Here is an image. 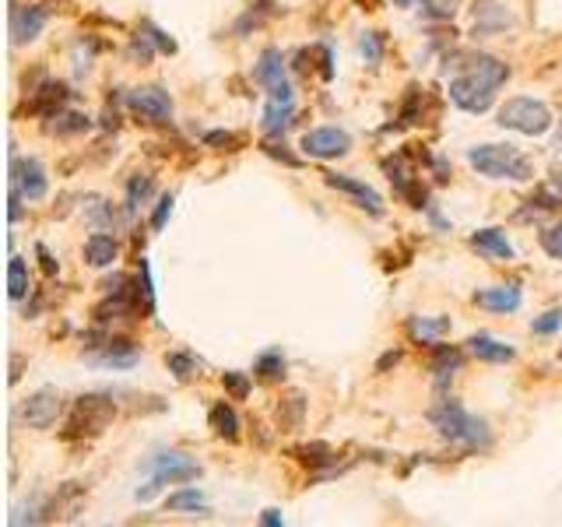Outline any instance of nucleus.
<instances>
[{"label":"nucleus","instance_id":"nucleus-10","mask_svg":"<svg viewBox=\"0 0 562 527\" xmlns=\"http://www.w3.org/2000/svg\"><path fill=\"white\" fill-rule=\"evenodd\" d=\"M46 28V11L35 7V4H22L11 11V43L15 46H25L32 39H39Z\"/></svg>","mask_w":562,"mask_h":527},{"label":"nucleus","instance_id":"nucleus-34","mask_svg":"<svg viewBox=\"0 0 562 527\" xmlns=\"http://www.w3.org/2000/svg\"><path fill=\"white\" fill-rule=\"evenodd\" d=\"M173 194H165L159 201V208H155V214H152V229H165V222H169V214H173Z\"/></svg>","mask_w":562,"mask_h":527},{"label":"nucleus","instance_id":"nucleus-13","mask_svg":"<svg viewBox=\"0 0 562 527\" xmlns=\"http://www.w3.org/2000/svg\"><path fill=\"white\" fill-rule=\"evenodd\" d=\"M323 184L330 186V190H341V194L355 197L359 208H366L370 214H383V201H380V194H376L373 186L359 184V180H351V176H338V173H323Z\"/></svg>","mask_w":562,"mask_h":527},{"label":"nucleus","instance_id":"nucleus-16","mask_svg":"<svg viewBox=\"0 0 562 527\" xmlns=\"http://www.w3.org/2000/svg\"><path fill=\"white\" fill-rule=\"evenodd\" d=\"M468 344H471V355L482 359V363H513V359H517V352H513L509 344L496 342V338H488V334H475Z\"/></svg>","mask_w":562,"mask_h":527},{"label":"nucleus","instance_id":"nucleus-17","mask_svg":"<svg viewBox=\"0 0 562 527\" xmlns=\"http://www.w3.org/2000/svg\"><path fill=\"white\" fill-rule=\"evenodd\" d=\"M450 331V320L447 316H436V320H426V316H411L408 320V338L419 344H436L439 334Z\"/></svg>","mask_w":562,"mask_h":527},{"label":"nucleus","instance_id":"nucleus-26","mask_svg":"<svg viewBox=\"0 0 562 527\" xmlns=\"http://www.w3.org/2000/svg\"><path fill=\"white\" fill-rule=\"evenodd\" d=\"M464 363V355L457 352V348H447V344H432V369L439 373V376H447L450 369H460Z\"/></svg>","mask_w":562,"mask_h":527},{"label":"nucleus","instance_id":"nucleus-2","mask_svg":"<svg viewBox=\"0 0 562 527\" xmlns=\"http://www.w3.org/2000/svg\"><path fill=\"white\" fill-rule=\"evenodd\" d=\"M429 419H432V425L439 429V436L450 440V443H471V447L488 443V429H485V422L471 419L457 401H443V404H436Z\"/></svg>","mask_w":562,"mask_h":527},{"label":"nucleus","instance_id":"nucleus-36","mask_svg":"<svg viewBox=\"0 0 562 527\" xmlns=\"http://www.w3.org/2000/svg\"><path fill=\"white\" fill-rule=\"evenodd\" d=\"M208 144H225L229 152H236V144H240V134H229V131H212L204 137Z\"/></svg>","mask_w":562,"mask_h":527},{"label":"nucleus","instance_id":"nucleus-4","mask_svg":"<svg viewBox=\"0 0 562 527\" xmlns=\"http://www.w3.org/2000/svg\"><path fill=\"white\" fill-rule=\"evenodd\" d=\"M116 415V404L106 394H84L74 401V412L67 419V436H95Z\"/></svg>","mask_w":562,"mask_h":527},{"label":"nucleus","instance_id":"nucleus-37","mask_svg":"<svg viewBox=\"0 0 562 527\" xmlns=\"http://www.w3.org/2000/svg\"><path fill=\"white\" fill-rule=\"evenodd\" d=\"M264 152H268L271 158H281L285 165H299V158H295L292 152L285 148V144H264Z\"/></svg>","mask_w":562,"mask_h":527},{"label":"nucleus","instance_id":"nucleus-12","mask_svg":"<svg viewBox=\"0 0 562 527\" xmlns=\"http://www.w3.org/2000/svg\"><path fill=\"white\" fill-rule=\"evenodd\" d=\"M131 109H134L137 116H144V120H152V124H165L169 116H173V103H169V92H162V88H137L131 92Z\"/></svg>","mask_w":562,"mask_h":527},{"label":"nucleus","instance_id":"nucleus-14","mask_svg":"<svg viewBox=\"0 0 562 527\" xmlns=\"http://www.w3.org/2000/svg\"><path fill=\"white\" fill-rule=\"evenodd\" d=\"M471 246L485 254L488 261H513V246H509V239L503 229H482V233H475L471 236Z\"/></svg>","mask_w":562,"mask_h":527},{"label":"nucleus","instance_id":"nucleus-27","mask_svg":"<svg viewBox=\"0 0 562 527\" xmlns=\"http://www.w3.org/2000/svg\"><path fill=\"white\" fill-rule=\"evenodd\" d=\"M257 373L264 376V380H278L281 373H285V355L278 352V348H271V352H264V355H257Z\"/></svg>","mask_w":562,"mask_h":527},{"label":"nucleus","instance_id":"nucleus-32","mask_svg":"<svg viewBox=\"0 0 562 527\" xmlns=\"http://www.w3.org/2000/svg\"><path fill=\"white\" fill-rule=\"evenodd\" d=\"M137 289H141V295H144V306H148V310H155V289H152V267H148V261H141V278H137Z\"/></svg>","mask_w":562,"mask_h":527},{"label":"nucleus","instance_id":"nucleus-35","mask_svg":"<svg viewBox=\"0 0 562 527\" xmlns=\"http://www.w3.org/2000/svg\"><path fill=\"white\" fill-rule=\"evenodd\" d=\"M64 124H56V134H74V131H88V116L71 113V116H60Z\"/></svg>","mask_w":562,"mask_h":527},{"label":"nucleus","instance_id":"nucleus-38","mask_svg":"<svg viewBox=\"0 0 562 527\" xmlns=\"http://www.w3.org/2000/svg\"><path fill=\"white\" fill-rule=\"evenodd\" d=\"M35 254H39V261H43V271H46V274H50V278H54V274H56V267H60V264L54 261V254H50V250H46V246H43V243H39V246H35Z\"/></svg>","mask_w":562,"mask_h":527},{"label":"nucleus","instance_id":"nucleus-21","mask_svg":"<svg viewBox=\"0 0 562 527\" xmlns=\"http://www.w3.org/2000/svg\"><path fill=\"white\" fill-rule=\"evenodd\" d=\"M471 75H478V78H485L492 88H499V85L509 78V67L503 60H496V56H475V60H471Z\"/></svg>","mask_w":562,"mask_h":527},{"label":"nucleus","instance_id":"nucleus-23","mask_svg":"<svg viewBox=\"0 0 562 527\" xmlns=\"http://www.w3.org/2000/svg\"><path fill=\"white\" fill-rule=\"evenodd\" d=\"M99 363L113 369H131L137 363V348L131 342H109V348L99 355Z\"/></svg>","mask_w":562,"mask_h":527},{"label":"nucleus","instance_id":"nucleus-31","mask_svg":"<svg viewBox=\"0 0 562 527\" xmlns=\"http://www.w3.org/2000/svg\"><path fill=\"white\" fill-rule=\"evenodd\" d=\"M559 327H562V310H548V313H541L535 323H531L535 334H556Z\"/></svg>","mask_w":562,"mask_h":527},{"label":"nucleus","instance_id":"nucleus-18","mask_svg":"<svg viewBox=\"0 0 562 527\" xmlns=\"http://www.w3.org/2000/svg\"><path fill=\"white\" fill-rule=\"evenodd\" d=\"M84 261L92 267H109L116 261V239L106 236V233H95V236L84 239Z\"/></svg>","mask_w":562,"mask_h":527},{"label":"nucleus","instance_id":"nucleus-29","mask_svg":"<svg viewBox=\"0 0 562 527\" xmlns=\"http://www.w3.org/2000/svg\"><path fill=\"white\" fill-rule=\"evenodd\" d=\"M541 250H545L552 261H562V222L548 225V229L541 233Z\"/></svg>","mask_w":562,"mask_h":527},{"label":"nucleus","instance_id":"nucleus-22","mask_svg":"<svg viewBox=\"0 0 562 527\" xmlns=\"http://www.w3.org/2000/svg\"><path fill=\"white\" fill-rule=\"evenodd\" d=\"M169 510H173V513H187V510H193V513H201V517L212 513L208 502H204V492H197V489H180V492H173V496H169Z\"/></svg>","mask_w":562,"mask_h":527},{"label":"nucleus","instance_id":"nucleus-30","mask_svg":"<svg viewBox=\"0 0 562 527\" xmlns=\"http://www.w3.org/2000/svg\"><path fill=\"white\" fill-rule=\"evenodd\" d=\"M165 366H169V373H176V380H190V376L197 373V363H193L190 355H183V352L165 355Z\"/></svg>","mask_w":562,"mask_h":527},{"label":"nucleus","instance_id":"nucleus-43","mask_svg":"<svg viewBox=\"0 0 562 527\" xmlns=\"http://www.w3.org/2000/svg\"><path fill=\"white\" fill-rule=\"evenodd\" d=\"M552 186H556V194H562V173L556 176V180H552Z\"/></svg>","mask_w":562,"mask_h":527},{"label":"nucleus","instance_id":"nucleus-44","mask_svg":"<svg viewBox=\"0 0 562 527\" xmlns=\"http://www.w3.org/2000/svg\"><path fill=\"white\" fill-rule=\"evenodd\" d=\"M398 4H408V0H398Z\"/></svg>","mask_w":562,"mask_h":527},{"label":"nucleus","instance_id":"nucleus-8","mask_svg":"<svg viewBox=\"0 0 562 527\" xmlns=\"http://www.w3.org/2000/svg\"><path fill=\"white\" fill-rule=\"evenodd\" d=\"M302 152L310 158H341L351 152V137L338 127H317L302 134Z\"/></svg>","mask_w":562,"mask_h":527},{"label":"nucleus","instance_id":"nucleus-15","mask_svg":"<svg viewBox=\"0 0 562 527\" xmlns=\"http://www.w3.org/2000/svg\"><path fill=\"white\" fill-rule=\"evenodd\" d=\"M475 303L482 306V310H492V313H513V310H520V289L517 285H503V289H485V292H475Z\"/></svg>","mask_w":562,"mask_h":527},{"label":"nucleus","instance_id":"nucleus-5","mask_svg":"<svg viewBox=\"0 0 562 527\" xmlns=\"http://www.w3.org/2000/svg\"><path fill=\"white\" fill-rule=\"evenodd\" d=\"M201 468L183 457V453H159L152 457V482L144 489H137V500H152L162 485H180V482H193Z\"/></svg>","mask_w":562,"mask_h":527},{"label":"nucleus","instance_id":"nucleus-41","mask_svg":"<svg viewBox=\"0 0 562 527\" xmlns=\"http://www.w3.org/2000/svg\"><path fill=\"white\" fill-rule=\"evenodd\" d=\"M261 524L264 527H281L285 524V517H281L278 510H264V513H261Z\"/></svg>","mask_w":562,"mask_h":527},{"label":"nucleus","instance_id":"nucleus-25","mask_svg":"<svg viewBox=\"0 0 562 527\" xmlns=\"http://www.w3.org/2000/svg\"><path fill=\"white\" fill-rule=\"evenodd\" d=\"M7 295H11L15 303L28 295V267H25V261H18V257L7 261Z\"/></svg>","mask_w":562,"mask_h":527},{"label":"nucleus","instance_id":"nucleus-28","mask_svg":"<svg viewBox=\"0 0 562 527\" xmlns=\"http://www.w3.org/2000/svg\"><path fill=\"white\" fill-rule=\"evenodd\" d=\"M152 190H155L152 176H141V173H137L134 180L127 184V211H134L141 201H148V197H152Z\"/></svg>","mask_w":562,"mask_h":527},{"label":"nucleus","instance_id":"nucleus-45","mask_svg":"<svg viewBox=\"0 0 562 527\" xmlns=\"http://www.w3.org/2000/svg\"><path fill=\"white\" fill-rule=\"evenodd\" d=\"M559 359H562V348H559Z\"/></svg>","mask_w":562,"mask_h":527},{"label":"nucleus","instance_id":"nucleus-6","mask_svg":"<svg viewBox=\"0 0 562 527\" xmlns=\"http://www.w3.org/2000/svg\"><path fill=\"white\" fill-rule=\"evenodd\" d=\"M492 99H496V88L478 75H471V71L450 81V103L457 109H464V113H485L492 105Z\"/></svg>","mask_w":562,"mask_h":527},{"label":"nucleus","instance_id":"nucleus-39","mask_svg":"<svg viewBox=\"0 0 562 527\" xmlns=\"http://www.w3.org/2000/svg\"><path fill=\"white\" fill-rule=\"evenodd\" d=\"M7 201H11V208H7L11 222H18V218H22V201H25V197H22V190H18V186H11V197H7Z\"/></svg>","mask_w":562,"mask_h":527},{"label":"nucleus","instance_id":"nucleus-9","mask_svg":"<svg viewBox=\"0 0 562 527\" xmlns=\"http://www.w3.org/2000/svg\"><path fill=\"white\" fill-rule=\"evenodd\" d=\"M253 78L261 81L271 92V99H281V103H292V88L285 81V64H281V50H264L261 53V64L253 71Z\"/></svg>","mask_w":562,"mask_h":527},{"label":"nucleus","instance_id":"nucleus-20","mask_svg":"<svg viewBox=\"0 0 562 527\" xmlns=\"http://www.w3.org/2000/svg\"><path fill=\"white\" fill-rule=\"evenodd\" d=\"M208 422H212V429L218 433V436H225V440H236L240 436V415L225 404V401H218L212 408V415H208Z\"/></svg>","mask_w":562,"mask_h":527},{"label":"nucleus","instance_id":"nucleus-24","mask_svg":"<svg viewBox=\"0 0 562 527\" xmlns=\"http://www.w3.org/2000/svg\"><path fill=\"white\" fill-rule=\"evenodd\" d=\"M292 124V103H281V99H271L264 109V131L268 134H281Z\"/></svg>","mask_w":562,"mask_h":527},{"label":"nucleus","instance_id":"nucleus-40","mask_svg":"<svg viewBox=\"0 0 562 527\" xmlns=\"http://www.w3.org/2000/svg\"><path fill=\"white\" fill-rule=\"evenodd\" d=\"M362 53H366L373 64L380 60V43H376V35H366V39H362Z\"/></svg>","mask_w":562,"mask_h":527},{"label":"nucleus","instance_id":"nucleus-1","mask_svg":"<svg viewBox=\"0 0 562 527\" xmlns=\"http://www.w3.org/2000/svg\"><path fill=\"white\" fill-rule=\"evenodd\" d=\"M468 162L488 180H531L535 165L509 144H478L468 152Z\"/></svg>","mask_w":562,"mask_h":527},{"label":"nucleus","instance_id":"nucleus-11","mask_svg":"<svg viewBox=\"0 0 562 527\" xmlns=\"http://www.w3.org/2000/svg\"><path fill=\"white\" fill-rule=\"evenodd\" d=\"M60 394L56 391H35V394L28 397L25 404H22V419L32 425V429H50L56 422V415H60Z\"/></svg>","mask_w":562,"mask_h":527},{"label":"nucleus","instance_id":"nucleus-3","mask_svg":"<svg viewBox=\"0 0 562 527\" xmlns=\"http://www.w3.org/2000/svg\"><path fill=\"white\" fill-rule=\"evenodd\" d=\"M499 127L517 134H527V137H537L552 127V113L548 105L537 103V99H507V105L499 109Z\"/></svg>","mask_w":562,"mask_h":527},{"label":"nucleus","instance_id":"nucleus-7","mask_svg":"<svg viewBox=\"0 0 562 527\" xmlns=\"http://www.w3.org/2000/svg\"><path fill=\"white\" fill-rule=\"evenodd\" d=\"M11 186H18L25 201H43L50 190L43 162L39 158H11Z\"/></svg>","mask_w":562,"mask_h":527},{"label":"nucleus","instance_id":"nucleus-19","mask_svg":"<svg viewBox=\"0 0 562 527\" xmlns=\"http://www.w3.org/2000/svg\"><path fill=\"white\" fill-rule=\"evenodd\" d=\"M67 95H71V92H67L64 85H54V81H50V85H43V88L35 92L32 109H35V113H43V116H56V113H60V105L67 103Z\"/></svg>","mask_w":562,"mask_h":527},{"label":"nucleus","instance_id":"nucleus-42","mask_svg":"<svg viewBox=\"0 0 562 527\" xmlns=\"http://www.w3.org/2000/svg\"><path fill=\"white\" fill-rule=\"evenodd\" d=\"M398 359H401V352H387V355L380 359V373H383V369H390V366H398Z\"/></svg>","mask_w":562,"mask_h":527},{"label":"nucleus","instance_id":"nucleus-33","mask_svg":"<svg viewBox=\"0 0 562 527\" xmlns=\"http://www.w3.org/2000/svg\"><path fill=\"white\" fill-rule=\"evenodd\" d=\"M222 383H225V391H229V394L240 397V401L250 394V380H246L242 373H225V376H222Z\"/></svg>","mask_w":562,"mask_h":527}]
</instances>
